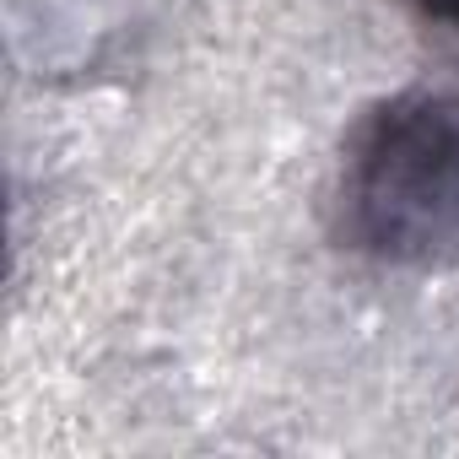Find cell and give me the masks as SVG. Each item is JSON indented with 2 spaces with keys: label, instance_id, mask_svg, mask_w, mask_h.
Segmentation results:
<instances>
[{
  "label": "cell",
  "instance_id": "cell-2",
  "mask_svg": "<svg viewBox=\"0 0 459 459\" xmlns=\"http://www.w3.org/2000/svg\"><path fill=\"white\" fill-rule=\"evenodd\" d=\"M411 6H416L421 17H432V22H448V28H459V0H411Z\"/></svg>",
  "mask_w": 459,
  "mask_h": 459
},
{
  "label": "cell",
  "instance_id": "cell-1",
  "mask_svg": "<svg viewBox=\"0 0 459 459\" xmlns=\"http://www.w3.org/2000/svg\"><path fill=\"white\" fill-rule=\"evenodd\" d=\"M330 227L378 265H427L459 249V76L416 82L346 130Z\"/></svg>",
  "mask_w": 459,
  "mask_h": 459
}]
</instances>
